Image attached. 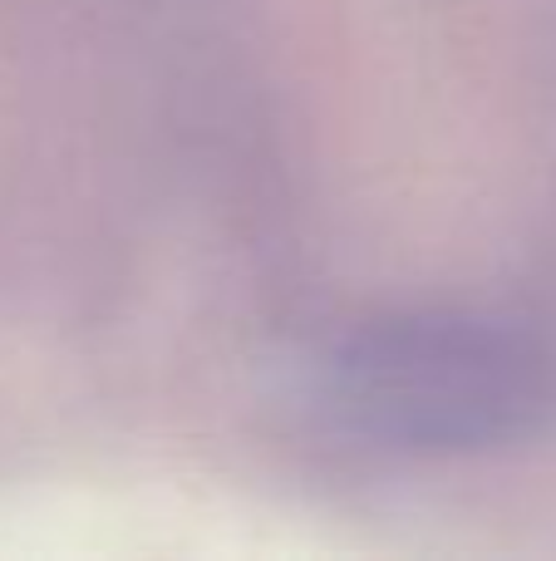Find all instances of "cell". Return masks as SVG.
Here are the masks:
<instances>
[{
  "label": "cell",
  "mask_w": 556,
  "mask_h": 561,
  "mask_svg": "<svg viewBox=\"0 0 556 561\" xmlns=\"http://www.w3.org/2000/svg\"><path fill=\"white\" fill-rule=\"evenodd\" d=\"M331 414L399 454H483L556 419V345L502 316H404L370 325L325 369Z\"/></svg>",
  "instance_id": "6da1fadb"
}]
</instances>
